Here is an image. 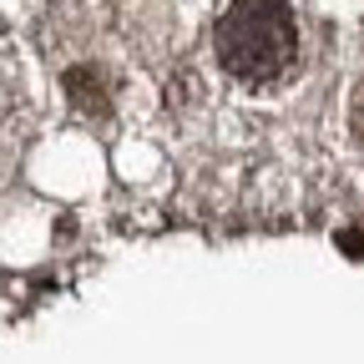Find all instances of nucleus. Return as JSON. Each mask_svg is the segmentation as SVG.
Returning <instances> with one entry per match:
<instances>
[{
    "label": "nucleus",
    "mask_w": 364,
    "mask_h": 364,
    "mask_svg": "<svg viewBox=\"0 0 364 364\" xmlns=\"http://www.w3.org/2000/svg\"><path fill=\"white\" fill-rule=\"evenodd\" d=\"M218 61L243 86H268L299 61V31L284 0H233L218 21Z\"/></svg>",
    "instance_id": "obj_1"
}]
</instances>
